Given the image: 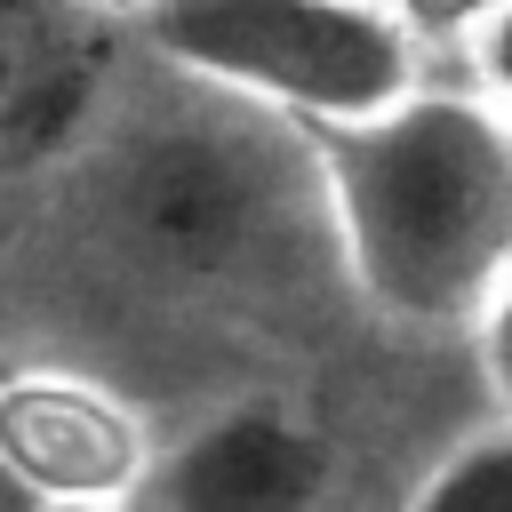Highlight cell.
Here are the masks:
<instances>
[{"mask_svg": "<svg viewBox=\"0 0 512 512\" xmlns=\"http://www.w3.org/2000/svg\"><path fill=\"white\" fill-rule=\"evenodd\" d=\"M48 248L136 296H240L280 272V248L320 216L312 136L176 80L152 64L144 88L96 104V120L40 168Z\"/></svg>", "mask_w": 512, "mask_h": 512, "instance_id": "1", "label": "cell"}, {"mask_svg": "<svg viewBox=\"0 0 512 512\" xmlns=\"http://www.w3.org/2000/svg\"><path fill=\"white\" fill-rule=\"evenodd\" d=\"M328 256L416 336L472 328L512 272V112L488 88H416L376 120L312 128Z\"/></svg>", "mask_w": 512, "mask_h": 512, "instance_id": "2", "label": "cell"}, {"mask_svg": "<svg viewBox=\"0 0 512 512\" xmlns=\"http://www.w3.org/2000/svg\"><path fill=\"white\" fill-rule=\"evenodd\" d=\"M128 48L288 128H352L424 88V40L384 0H152Z\"/></svg>", "mask_w": 512, "mask_h": 512, "instance_id": "3", "label": "cell"}, {"mask_svg": "<svg viewBox=\"0 0 512 512\" xmlns=\"http://www.w3.org/2000/svg\"><path fill=\"white\" fill-rule=\"evenodd\" d=\"M160 472V432L80 360H8L0 368V480L48 504H120L136 512Z\"/></svg>", "mask_w": 512, "mask_h": 512, "instance_id": "4", "label": "cell"}, {"mask_svg": "<svg viewBox=\"0 0 512 512\" xmlns=\"http://www.w3.org/2000/svg\"><path fill=\"white\" fill-rule=\"evenodd\" d=\"M328 496L336 440L280 400H232L160 440V472L136 512H328Z\"/></svg>", "mask_w": 512, "mask_h": 512, "instance_id": "5", "label": "cell"}, {"mask_svg": "<svg viewBox=\"0 0 512 512\" xmlns=\"http://www.w3.org/2000/svg\"><path fill=\"white\" fill-rule=\"evenodd\" d=\"M408 512H512V416L464 432L408 496Z\"/></svg>", "mask_w": 512, "mask_h": 512, "instance_id": "6", "label": "cell"}, {"mask_svg": "<svg viewBox=\"0 0 512 512\" xmlns=\"http://www.w3.org/2000/svg\"><path fill=\"white\" fill-rule=\"evenodd\" d=\"M424 48H472L496 16H504V0H384Z\"/></svg>", "mask_w": 512, "mask_h": 512, "instance_id": "7", "label": "cell"}, {"mask_svg": "<svg viewBox=\"0 0 512 512\" xmlns=\"http://www.w3.org/2000/svg\"><path fill=\"white\" fill-rule=\"evenodd\" d=\"M472 360H480V376H488L496 408L512 416V272L496 280V296H488V304H480V320H472Z\"/></svg>", "mask_w": 512, "mask_h": 512, "instance_id": "8", "label": "cell"}, {"mask_svg": "<svg viewBox=\"0 0 512 512\" xmlns=\"http://www.w3.org/2000/svg\"><path fill=\"white\" fill-rule=\"evenodd\" d=\"M472 88H488V96L512 112V0H504V16L472 40Z\"/></svg>", "mask_w": 512, "mask_h": 512, "instance_id": "9", "label": "cell"}, {"mask_svg": "<svg viewBox=\"0 0 512 512\" xmlns=\"http://www.w3.org/2000/svg\"><path fill=\"white\" fill-rule=\"evenodd\" d=\"M0 512H120V504H48V496H24L0 480Z\"/></svg>", "mask_w": 512, "mask_h": 512, "instance_id": "10", "label": "cell"}, {"mask_svg": "<svg viewBox=\"0 0 512 512\" xmlns=\"http://www.w3.org/2000/svg\"><path fill=\"white\" fill-rule=\"evenodd\" d=\"M72 8H80V16H96V24H120V32H128L152 0H72Z\"/></svg>", "mask_w": 512, "mask_h": 512, "instance_id": "11", "label": "cell"}]
</instances>
